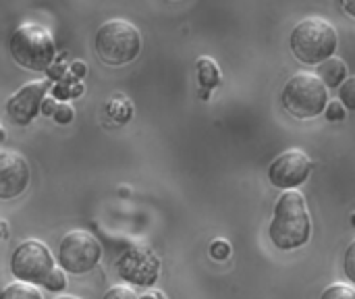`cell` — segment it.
Here are the masks:
<instances>
[{"instance_id":"6da1fadb","label":"cell","mask_w":355,"mask_h":299,"mask_svg":"<svg viewBox=\"0 0 355 299\" xmlns=\"http://www.w3.org/2000/svg\"><path fill=\"white\" fill-rule=\"evenodd\" d=\"M268 235L279 250H297L310 241L312 219L308 204L300 191L291 189L279 198L275 206V216L268 227Z\"/></svg>"},{"instance_id":"7a4b0ae2","label":"cell","mask_w":355,"mask_h":299,"mask_svg":"<svg viewBox=\"0 0 355 299\" xmlns=\"http://www.w3.org/2000/svg\"><path fill=\"white\" fill-rule=\"evenodd\" d=\"M337 44V29L322 17H308L291 31V50L304 65H322L333 58Z\"/></svg>"},{"instance_id":"3957f363","label":"cell","mask_w":355,"mask_h":299,"mask_svg":"<svg viewBox=\"0 0 355 299\" xmlns=\"http://www.w3.org/2000/svg\"><path fill=\"white\" fill-rule=\"evenodd\" d=\"M94 46L102 62L110 67H121L133 62L139 56L141 33L133 23L125 19H110L98 27Z\"/></svg>"},{"instance_id":"277c9868","label":"cell","mask_w":355,"mask_h":299,"mask_svg":"<svg viewBox=\"0 0 355 299\" xmlns=\"http://www.w3.org/2000/svg\"><path fill=\"white\" fill-rule=\"evenodd\" d=\"M8 50L12 60L27 71H46L56 56L52 33L37 23L19 25L10 35Z\"/></svg>"},{"instance_id":"5b68a950","label":"cell","mask_w":355,"mask_h":299,"mask_svg":"<svg viewBox=\"0 0 355 299\" xmlns=\"http://www.w3.org/2000/svg\"><path fill=\"white\" fill-rule=\"evenodd\" d=\"M283 106L295 119L320 117L329 106V89L312 73H295L283 89Z\"/></svg>"},{"instance_id":"8992f818","label":"cell","mask_w":355,"mask_h":299,"mask_svg":"<svg viewBox=\"0 0 355 299\" xmlns=\"http://www.w3.org/2000/svg\"><path fill=\"white\" fill-rule=\"evenodd\" d=\"M52 268H54V258L50 250L37 239L23 241L10 256V273L19 283H27L33 287L44 285Z\"/></svg>"},{"instance_id":"52a82bcc","label":"cell","mask_w":355,"mask_h":299,"mask_svg":"<svg viewBox=\"0 0 355 299\" xmlns=\"http://www.w3.org/2000/svg\"><path fill=\"white\" fill-rule=\"evenodd\" d=\"M102 258L100 241L87 231H71L58 246L60 268L73 275L89 273Z\"/></svg>"},{"instance_id":"ba28073f","label":"cell","mask_w":355,"mask_h":299,"mask_svg":"<svg viewBox=\"0 0 355 299\" xmlns=\"http://www.w3.org/2000/svg\"><path fill=\"white\" fill-rule=\"evenodd\" d=\"M312 173V160L302 150H287L283 152L268 169V179L279 189H295L308 181Z\"/></svg>"},{"instance_id":"9c48e42d","label":"cell","mask_w":355,"mask_h":299,"mask_svg":"<svg viewBox=\"0 0 355 299\" xmlns=\"http://www.w3.org/2000/svg\"><path fill=\"white\" fill-rule=\"evenodd\" d=\"M116 271H119L121 279H125V281H129L133 285H139V287H150L158 279L160 262H158V258L154 256L152 250H148V248H131L119 258Z\"/></svg>"},{"instance_id":"30bf717a","label":"cell","mask_w":355,"mask_h":299,"mask_svg":"<svg viewBox=\"0 0 355 299\" xmlns=\"http://www.w3.org/2000/svg\"><path fill=\"white\" fill-rule=\"evenodd\" d=\"M46 92H48V81H44V79L29 81L27 85H23L6 102V114H8V119L15 125H29L37 117Z\"/></svg>"},{"instance_id":"8fae6325","label":"cell","mask_w":355,"mask_h":299,"mask_svg":"<svg viewBox=\"0 0 355 299\" xmlns=\"http://www.w3.org/2000/svg\"><path fill=\"white\" fill-rule=\"evenodd\" d=\"M31 179L27 160L12 152L0 150V200H12L21 196Z\"/></svg>"},{"instance_id":"7c38bea8","label":"cell","mask_w":355,"mask_h":299,"mask_svg":"<svg viewBox=\"0 0 355 299\" xmlns=\"http://www.w3.org/2000/svg\"><path fill=\"white\" fill-rule=\"evenodd\" d=\"M316 77L324 83L327 89L329 87H341V83L347 79V65L341 58L333 56V58L324 60L322 65H318Z\"/></svg>"},{"instance_id":"4fadbf2b","label":"cell","mask_w":355,"mask_h":299,"mask_svg":"<svg viewBox=\"0 0 355 299\" xmlns=\"http://www.w3.org/2000/svg\"><path fill=\"white\" fill-rule=\"evenodd\" d=\"M196 67H198V81L204 87V98H208L210 89H214L220 83V69H218L216 60H212L210 56L198 58Z\"/></svg>"},{"instance_id":"5bb4252c","label":"cell","mask_w":355,"mask_h":299,"mask_svg":"<svg viewBox=\"0 0 355 299\" xmlns=\"http://www.w3.org/2000/svg\"><path fill=\"white\" fill-rule=\"evenodd\" d=\"M0 299H44L40 289L27 283H10L0 291Z\"/></svg>"},{"instance_id":"9a60e30c","label":"cell","mask_w":355,"mask_h":299,"mask_svg":"<svg viewBox=\"0 0 355 299\" xmlns=\"http://www.w3.org/2000/svg\"><path fill=\"white\" fill-rule=\"evenodd\" d=\"M339 100L345 108L355 110V77H347L339 87Z\"/></svg>"},{"instance_id":"2e32d148","label":"cell","mask_w":355,"mask_h":299,"mask_svg":"<svg viewBox=\"0 0 355 299\" xmlns=\"http://www.w3.org/2000/svg\"><path fill=\"white\" fill-rule=\"evenodd\" d=\"M44 287H46L48 291H62V289L67 287V277H64V271H62L60 266H54V268H52V273L46 277V281H44Z\"/></svg>"},{"instance_id":"e0dca14e","label":"cell","mask_w":355,"mask_h":299,"mask_svg":"<svg viewBox=\"0 0 355 299\" xmlns=\"http://www.w3.org/2000/svg\"><path fill=\"white\" fill-rule=\"evenodd\" d=\"M320 299H355V289L349 285L337 283V285L327 287Z\"/></svg>"},{"instance_id":"ac0fdd59","label":"cell","mask_w":355,"mask_h":299,"mask_svg":"<svg viewBox=\"0 0 355 299\" xmlns=\"http://www.w3.org/2000/svg\"><path fill=\"white\" fill-rule=\"evenodd\" d=\"M210 256H212L214 260H227V258L231 256V244L225 241V239L212 241V246H210Z\"/></svg>"},{"instance_id":"d6986e66","label":"cell","mask_w":355,"mask_h":299,"mask_svg":"<svg viewBox=\"0 0 355 299\" xmlns=\"http://www.w3.org/2000/svg\"><path fill=\"white\" fill-rule=\"evenodd\" d=\"M343 271H345V277L355 283V241L349 244L347 252H345V260H343Z\"/></svg>"},{"instance_id":"ffe728a7","label":"cell","mask_w":355,"mask_h":299,"mask_svg":"<svg viewBox=\"0 0 355 299\" xmlns=\"http://www.w3.org/2000/svg\"><path fill=\"white\" fill-rule=\"evenodd\" d=\"M102 299H139V298L133 293V289H131V287L114 285V287H110V289L104 293V298Z\"/></svg>"},{"instance_id":"44dd1931","label":"cell","mask_w":355,"mask_h":299,"mask_svg":"<svg viewBox=\"0 0 355 299\" xmlns=\"http://www.w3.org/2000/svg\"><path fill=\"white\" fill-rule=\"evenodd\" d=\"M327 119L329 121H343L345 119V106L341 104V102H329V106H327Z\"/></svg>"},{"instance_id":"7402d4cb","label":"cell","mask_w":355,"mask_h":299,"mask_svg":"<svg viewBox=\"0 0 355 299\" xmlns=\"http://www.w3.org/2000/svg\"><path fill=\"white\" fill-rule=\"evenodd\" d=\"M52 117L56 119V123H71L73 121V108L69 104H60L58 108H54Z\"/></svg>"},{"instance_id":"603a6c76","label":"cell","mask_w":355,"mask_h":299,"mask_svg":"<svg viewBox=\"0 0 355 299\" xmlns=\"http://www.w3.org/2000/svg\"><path fill=\"white\" fill-rule=\"evenodd\" d=\"M343 8H345V12H349L352 17H355V0H345Z\"/></svg>"},{"instance_id":"cb8c5ba5","label":"cell","mask_w":355,"mask_h":299,"mask_svg":"<svg viewBox=\"0 0 355 299\" xmlns=\"http://www.w3.org/2000/svg\"><path fill=\"white\" fill-rule=\"evenodd\" d=\"M139 299H166L160 291H150V293H146V296H141Z\"/></svg>"},{"instance_id":"d4e9b609","label":"cell","mask_w":355,"mask_h":299,"mask_svg":"<svg viewBox=\"0 0 355 299\" xmlns=\"http://www.w3.org/2000/svg\"><path fill=\"white\" fill-rule=\"evenodd\" d=\"M4 139H6V131H4V127L0 125V144H2Z\"/></svg>"},{"instance_id":"484cf974","label":"cell","mask_w":355,"mask_h":299,"mask_svg":"<svg viewBox=\"0 0 355 299\" xmlns=\"http://www.w3.org/2000/svg\"><path fill=\"white\" fill-rule=\"evenodd\" d=\"M56 299H79V298H75V296H60V298H56Z\"/></svg>"},{"instance_id":"4316f807","label":"cell","mask_w":355,"mask_h":299,"mask_svg":"<svg viewBox=\"0 0 355 299\" xmlns=\"http://www.w3.org/2000/svg\"><path fill=\"white\" fill-rule=\"evenodd\" d=\"M352 225H355V214H354V216H352Z\"/></svg>"}]
</instances>
